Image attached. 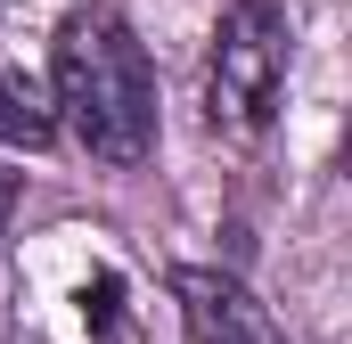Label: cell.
Instances as JSON below:
<instances>
[{
    "label": "cell",
    "instance_id": "cell-2",
    "mask_svg": "<svg viewBox=\"0 0 352 344\" xmlns=\"http://www.w3.org/2000/svg\"><path fill=\"white\" fill-rule=\"evenodd\" d=\"M287 98V8L278 0H230L205 58V115L221 140H263Z\"/></svg>",
    "mask_w": 352,
    "mask_h": 344
},
{
    "label": "cell",
    "instance_id": "cell-4",
    "mask_svg": "<svg viewBox=\"0 0 352 344\" xmlns=\"http://www.w3.org/2000/svg\"><path fill=\"white\" fill-rule=\"evenodd\" d=\"M50 131H58V123H50V107H41L25 83H8V74H0V148H50Z\"/></svg>",
    "mask_w": 352,
    "mask_h": 344
},
{
    "label": "cell",
    "instance_id": "cell-1",
    "mask_svg": "<svg viewBox=\"0 0 352 344\" xmlns=\"http://www.w3.org/2000/svg\"><path fill=\"white\" fill-rule=\"evenodd\" d=\"M50 107H58L50 123H66V140L90 148L98 164L131 172L156 156V66H148V41L107 0H90L58 25Z\"/></svg>",
    "mask_w": 352,
    "mask_h": 344
},
{
    "label": "cell",
    "instance_id": "cell-3",
    "mask_svg": "<svg viewBox=\"0 0 352 344\" xmlns=\"http://www.w3.org/2000/svg\"><path fill=\"white\" fill-rule=\"evenodd\" d=\"M173 295H180V328H188V344H287L278 320L246 295V279H230V270H197V262H180V270H173Z\"/></svg>",
    "mask_w": 352,
    "mask_h": 344
},
{
    "label": "cell",
    "instance_id": "cell-5",
    "mask_svg": "<svg viewBox=\"0 0 352 344\" xmlns=\"http://www.w3.org/2000/svg\"><path fill=\"white\" fill-rule=\"evenodd\" d=\"M8 205H16V180H8V172H0V222H8Z\"/></svg>",
    "mask_w": 352,
    "mask_h": 344
}]
</instances>
